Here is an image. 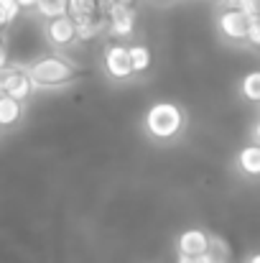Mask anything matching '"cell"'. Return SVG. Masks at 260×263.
Segmentation results:
<instances>
[{
    "instance_id": "12",
    "label": "cell",
    "mask_w": 260,
    "mask_h": 263,
    "mask_svg": "<svg viewBox=\"0 0 260 263\" xmlns=\"http://www.w3.org/2000/svg\"><path fill=\"white\" fill-rule=\"evenodd\" d=\"M67 15L74 23H82L97 15V0H67Z\"/></svg>"
},
{
    "instance_id": "5",
    "label": "cell",
    "mask_w": 260,
    "mask_h": 263,
    "mask_svg": "<svg viewBox=\"0 0 260 263\" xmlns=\"http://www.w3.org/2000/svg\"><path fill=\"white\" fill-rule=\"evenodd\" d=\"M217 33L219 39H225L227 44H240L245 41V28H248V18L237 10V8H222L217 13Z\"/></svg>"
},
{
    "instance_id": "24",
    "label": "cell",
    "mask_w": 260,
    "mask_h": 263,
    "mask_svg": "<svg viewBox=\"0 0 260 263\" xmlns=\"http://www.w3.org/2000/svg\"><path fill=\"white\" fill-rule=\"evenodd\" d=\"M156 3H171V0H156Z\"/></svg>"
},
{
    "instance_id": "25",
    "label": "cell",
    "mask_w": 260,
    "mask_h": 263,
    "mask_svg": "<svg viewBox=\"0 0 260 263\" xmlns=\"http://www.w3.org/2000/svg\"><path fill=\"white\" fill-rule=\"evenodd\" d=\"M0 39H3V28H0Z\"/></svg>"
},
{
    "instance_id": "20",
    "label": "cell",
    "mask_w": 260,
    "mask_h": 263,
    "mask_svg": "<svg viewBox=\"0 0 260 263\" xmlns=\"http://www.w3.org/2000/svg\"><path fill=\"white\" fill-rule=\"evenodd\" d=\"M8 64V46H5V41L0 39V67H5Z\"/></svg>"
},
{
    "instance_id": "3",
    "label": "cell",
    "mask_w": 260,
    "mask_h": 263,
    "mask_svg": "<svg viewBox=\"0 0 260 263\" xmlns=\"http://www.w3.org/2000/svg\"><path fill=\"white\" fill-rule=\"evenodd\" d=\"M102 69L112 82H128L133 80L130 59H128V46L125 44H107L102 49Z\"/></svg>"
},
{
    "instance_id": "18",
    "label": "cell",
    "mask_w": 260,
    "mask_h": 263,
    "mask_svg": "<svg viewBox=\"0 0 260 263\" xmlns=\"http://www.w3.org/2000/svg\"><path fill=\"white\" fill-rule=\"evenodd\" d=\"M18 72V67L15 64H5V67H0V95H3V89H5V85L10 82V77Z\"/></svg>"
},
{
    "instance_id": "9",
    "label": "cell",
    "mask_w": 260,
    "mask_h": 263,
    "mask_svg": "<svg viewBox=\"0 0 260 263\" xmlns=\"http://www.w3.org/2000/svg\"><path fill=\"white\" fill-rule=\"evenodd\" d=\"M3 95L10 97V100H15V102H23V105L28 102V97L33 95V85H31V80L26 77L23 67H18V72L10 77V82L3 89Z\"/></svg>"
},
{
    "instance_id": "6",
    "label": "cell",
    "mask_w": 260,
    "mask_h": 263,
    "mask_svg": "<svg viewBox=\"0 0 260 263\" xmlns=\"http://www.w3.org/2000/svg\"><path fill=\"white\" fill-rule=\"evenodd\" d=\"M176 253L184 258H196L209 253V233L202 228H186L176 238Z\"/></svg>"
},
{
    "instance_id": "1",
    "label": "cell",
    "mask_w": 260,
    "mask_h": 263,
    "mask_svg": "<svg viewBox=\"0 0 260 263\" xmlns=\"http://www.w3.org/2000/svg\"><path fill=\"white\" fill-rule=\"evenodd\" d=\"M186 125H189L186 110L178 102H171V100H156L143 112V133L158 146L176 143L184 136Z\"/></svg>"
},
{
    "instance_id": "8",
    "label": "cell",
    "mask_w": 260,
    "mask_h": 263,
    "mask_svg": "<svg viewBox=\"0 0 260 263\" xmlns=\"http://www.w3.org/2000/svg\"><path fill=\"white\" fill-rule=\"evenodd\" d=\"M235 164L240 169V174L248 179H258L260 176V146L258 143H248L245 148H240V154L235 156Z\"/></svg>"
},
{
    "instance_id": "13",
    "label": "cell",
    "mask_w": 260,
    "mask_h": 263,
    "mask_svg": "<svg viewBox=\"0 0 260 263\" xmlns=\"http://www.w3.org/2000/svg\"><path fill=\"white\" fill-rule=\"evenodd\" d=\"M105 26H107V21L99 18V15H94L89 21H82V23H74V39L77 41H92V39H97L105 31Z\"/></svg>"
},
{
    "instance_id": "16",
    "label": "cell",
    "mask_w": 260,
    "mask_h": 263,
    "mask_svg": "<svg viewBox=\"0 0 260 263\" xmlns=\"http://www.w3.org/2000/svg\"><path fill=\"white\" fill-rule=\"evenodd\" d=\"M23 10L15 5V0H0V28H8L10 23H15V18Z\"/></svg>"
},
{
    "instance_id": "15",
    "label": "cell",
    "mask_w": 260,
    "mask_h": 263,
    "mask_svg": "<svg viewBox=\"0 0 260 263\" xmlns=\"http://www.w3.org/2000/svg\"><path fill=\"white\" fill-rule=\"evenodd\" d=\"M33 8L46 21L49 18H56V15H67V0H38Z\"/></svg>"
},
{
    "instance_id": "7",
    "label": "cell",
    "mask_w": 260,
    "mask_h": 263,
    "mask_svg": "<svg viewBox=\"0 0 260 263\" xmlns=\"http://www.w3.org/2000/svg\"><path fill=\"white\" fill-rule=\"evenodd\" d=\"M44 36L46 41L54 46V49H64L69 44H74V21L69 15H56V18H49L46 26H44Z\"/></svg>"
},
{
    "instance_id": "14",
    "label": "cell",
    "mask_w": 260,
    "mask_h": 263,
    "mask_svg": "<svg viewBox=\"0 0 260 263\" xmlns=\"http://www.w3.org/2000/svg\"><path fill=\"white\" fill-rule=\"evenodd\" d=\"M240 95H243L248 102H260V72L258 69L248 72V74L240 80Z\"/></svg>"
},
{
    "instance_id": "21",
    "label": "cell",
    "mask_w": 260,
    "mask_h": 263,
    "mask_svg": "<svg viewBox=\"0 0 260 263\" xmlns=\"http://www.w3.org/2000/svg\"><path fill=\"white\" fill-rule=\"evenodd\" d=\"M36 3H38V0H15V5H18L21 10H31Z\"/></svg>"
},
{
    "instance_id": "22",
    "label": "cell",
    "mask_w": 260,
    "mask_h": 263,
    "mask_svg": "<svg viewBox=\"0 0 260 263\" xmlns=\"http://www.w3.org/2000/svg\"><path fill=\"white\" fill-rule=\"evenodd\" d=\"M222 8H237V0H222Z\"/></svg>"
},
{
    "instance_id": "17",
    "label": "cell",
    "mask_w": 260,
    "mask_h": 263,
    "mask_svg": "<svg viewBox=\"0 0 260 263\" xmlns=\"http://www.w3.org/2000/svg\"><path fill=\"white\" fill-rule=\"evenodd\" d=\"M245 41H248L250 46H260V15H255V18H248Z\"/></svg>"
},
{
    "instance_id": "19",
    "label": "cell",
    "mask_w": 260,
    "mask_h": 263,
    "mask_svg": "<svg viewBox=\"0 0 260 263\" xmlns=\"http://www.w3.org/2000/svg\"><path fill=\"white\" fill-rule=\"evenodd\" d=\"M178 263H214V258H212L209 253L196 256V258H184V256H178Z\"/></svg>"
},
{
    "instance_id": "2",
    "label": "cell",
    "mask_w": 260,
    "mask_h": 263,
    "mask_svg": "<svg viewBox=\"0 0 260 263\" xmlns=\"http://www.w3.org/2000/svg\"><path fill=\"white\" fill-rule=\"evenodd\" d=\"M23 72L31 80L33 89H54L74 82L77 74H79V67L72 59H67V57L54 51V54L38 57L33 64L23 67Z\"/></svg>"
},
{
    "instance_id": "4",
    "label": "cell",
    "mask_w": 260,
    "mask_h": 263,
    "mask_svg": "<svg viewBox=\"0 0 260 263\" xmlns=\"http://www.w3.org/2000/svg\"><path fill=\"white\" fill-rule=\"evenodd\" d=\"M105 21H107L105 31H107L112 39H117V41H128V39H133V33H135L138 13H135L133 5H115V8L107 13Z\"/></svg>"
},
{
    "instance_id": "10",
    "label": "cell",
    "mask_w": 260,
    "mask_h": 263,
    "mask_svg": "<svg viewBox=\"0 0 260 263\" xmlns=\"http://www.w3.org/2000/svg\"><path fill=\"white\" fill-rule=\"evenodd\" d=\"M26 115V105L0 95V128H15Z\"/></svg>"
},
{
    "instance_id": "23",
    "label": "cell",
    "mask_w": 260,
    "mask_h": 263,
    "mask_svg": "<svg viewBox=\"0 0 260 263\" xmlns=\"http://www.w3.org/2000/svg\"><path fill=\"white\" fill-rule=\"evenodd\" d=\"M245 263H260V256H258V253H253V256H250Z\"/></svg>"
},
{
    "instance_id": "11",
    "label": "cell",
    "mask_w": 260,
    "mask_h": 263,
    "mask_svg": "<svg viewBox=\"0 0 260 263\" xmlns=\"http://www.w3.org/2000/svg\"><path fill=\"white\" fill-rule=\"evenodd\" d=\"M128 59H130V69H133V77L135 74H146L153 64V54L146 44H133L128 46Z\"/></svg>"
}]
</instances>
